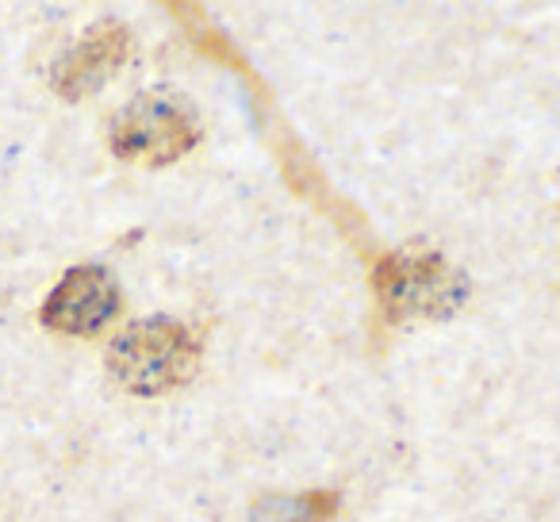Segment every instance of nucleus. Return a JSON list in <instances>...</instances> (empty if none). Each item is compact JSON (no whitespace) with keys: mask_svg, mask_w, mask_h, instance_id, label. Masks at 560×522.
<instances>
[{"mask_svg":"<svg viewBox=\"0 0 560 522\" xmlns=\"http://www.w3.org/2000/svg\"><path fill=\"white\" fill-rule=\"evenodd\" d=\"M376 312L388 327L453 320L472 297V281L438 250H388L369 274Z\"/></svg>","mask_w":560,"mask_h":522,"instance_id":"1","label":"nucleus"},{"mask_svg":"<svg viewBox=\"0 0 560 522\" xmlns=\"http://www.w3.org/2000/svg\"><path fill=\"white\" fill-rule=\"evenodd\" d=\"M203 343L185 320L150 315L124 327L104 350L108 376L131 396H165L200 373Z\"/></svg>","mask_w":560,"mask_h":522,"instance_id":"2","label":"nucleus"},{"mask_svg":"<svg viewBox=\"0 0 560 522\" xmlns=\"http://www.w3.org/2000/svg\"><path fill=\"white\" fill-rule=\"evenodd\" d=\"M203 139L196 108L177 93H139L112 116L108 150L124 165L165 170L192 154Z\"/></svg>","mask_w":560,"mask_h":522,"instance_id":"3","label":"nucleus"},{"mask_svg":"<svg viewBox=\"0 0 560 522\" xmlns=\"http://www.w3.org/2000/svg\"><path fill=\"white\" fill-rule=\"evenodd\" d=\"M124 312V289L112 277L108 266H73L62 281L50 289L39 308V323L55 335L70 338H96L104 327Z\"/></svg>","mask_w":560,"mask_h":522,"instance_id":"4","label":"nucleus"},{"mask_svg":"<svg viewBox=\"0 0 560 522\" xmlns=\"http://www.w3.org/2000/svg\"><path fill=\"white\" fill-rule=\"evenodd\" d=\"M135 47V35L124 20L116 16H104L50 66V89H55L62 101L78 104L85 96H93L96 89H104L124 62L131 58Z\"/></svg>","mask_w":560,"mask_h":522,"instance_id":"5","label":"nucleus"},{"mask_svg":"<svg viewBox=\"0 0 560 522\" xmlns=\"http://www.w3.org/2000/svg\"><path fill=\"white\" fill-rule=\"evenodd\" d=\"M342 507L335 488H312L296 496H261L249 507V522H330Z\"/></svg>","mask_w":560,"mask_h":522,"instance_id":"6","label":"nucleus"}]
</instances>
